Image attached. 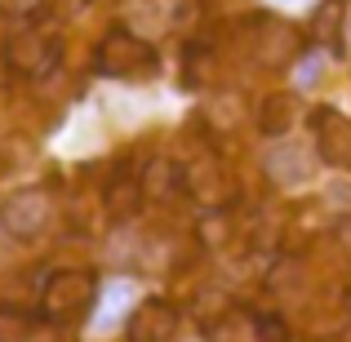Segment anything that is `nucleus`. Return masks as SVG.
<instances>
[{
    "label": "nucleus",
    "instance_id": "nucleus-1",
    "mask_svg": "<svg viewBox=\"0 0 351 342\" xmlns=\"http://www.w3.org/2000/svg\"><path fill=\"white\" fill-rule=\"evenodd\" d=\"M94 276L89 271H76V267H62V271H53L49 280H45L40 289V311L45 320H53V325H71V320H80L89 307H94Z\"/></svg>",
    "mask_w": 351,
    "mask_h": 342
},
{
    "label": "nucleus",
    "instance_id": "nucleus-2",
    "mask_svg": "<svg viewBox=\"0 0 351 342\" xmlns=\"http://www.w3.org/2000/svg\"><path fill=\"white\" fill-rule=\"evenodd\" d=\"M53 223V200L49 191L40 187H23V191H9L0 200V227L9 231L14 240H40Z\"/></svg>",
    "mask_w": 351,
    "mask_h": 342
},
{
    "label": "nucleus",
    "instance_id": "nucleus-3",
    "mask_svg": "<svg viewBox=\"0 0 351 342\" xmlns=\"http://www.w3.org/2000/svg\"><path fill=\"white\" fill-rule=\"evenodd\" d=\"M98 67L107 76H147L156 67V49L129 32H112L103 40V49H98Z\"/></svg>",
    "mask_w": 351,
    "mask_h": 342
},
{
    "label": "nucleus",
    "instance_id": "nucleus-4",
    "mask_svg": "<svg viewBox=\"0 0 351 342\" xmlns=\"http://www.w3.org/2000/svg\"><path fill=\"white\" fill-rule=\"evenodd\" d=\"M187 191L200 200V205L218 209V205H232L236 200V178L214 160V156H205V160L187 164Z\"/></svg>",
    "mask_w": 351,
    "mask_h": 342
},
{
    "label": "nucleus",
    "instance_id": "nucleus-5",
    "mask_svg": "<svg viewBox=\"0 0 351 342\" xmlns=\"http://www.w3.org/2000/svg\"><path fill=\"white\" fill-rule=\"evenodd\" d=\"M173 334H178V311L165 298H147L129 316V342H173Z\"/></svg>",
    "mask_w": 351,
    "mask_h": 342
},
{
    "label": "nucleus",
    "instance_id": "nucleus-6",
    "mask_svg": "<svg viewBox=\"0 0 351 342\" xmlns=\"http://www.w3.org/2000/svg\"><path fill=\"white\" fill-rule=\"evenodd\" d=\"M5 62L14 71H23V76H40V71H49L53 62H58V40H49V36H18V40L5 45Z\"/></svg>",
    "mask_w": 351,
    "mask_h": 342
},
{
    "label": "nucleus",
    "instance_id": "nucleus-7",
    "mask_svg": "<svg viewBox=\"0 0 351 342\" xmlns=\"http://www.w3.org/2000/svg\"><path fill=\"white\" fill-rule=\"evenodd\" d=\"M316 138H320V156L334 169H351V120L334 107L316 112Z\"/></svg>",
    "mask_w": 351,
    "mask_h": 342
},
{
    "label": "nucleus",
    "instance_id": "nucleus-8",
    "mask_svg": "<svg viewBox=\"0 0 351 342\" xmlns=\"http://www.w3.org/2000/svg\"><path fill=\"white\" fill-rule=\"evenodd\" d=\"M138 205H143V187L129 178H120L107 187V214L116 218V223H129V218L138 214Z\"/></svg>",
    "mask_w": 351,
    "mask_h": 342
},
{
    "label": "nucleus",
    "instance_id": "nucleus-9",
    "mask_svg": "<svg viewBox=\"0 0 351 342\" xmlns=\"http://www.w3.org/2000/svg\"><path fill=\"white\" fill-rule=\"evenodd\" d=\"M293 98L289 94H271L263 103V112H258V129L263 134H289V125H293Z\"/></svg>",
    "mask_w": 351,
    "mask_h": 342
},
{
    "label": "nucleus",
    "instance_id": "nucleus-10",
    "mask_svg": "<svg viewBox=\"0 0 351 342\" xmlns=\"http://www.w3.org/2000/svg\"><path fill=\"white\" fill-rule=\"evenodd\" d=\"M271 173H276L280 182H302V178L311 173V164L302 160L293 147H285V151H276V156H271Z\"/></svg>",
    "mask_w": 351,
    "mask_h": 342
},
{
    "label": "nucleus",
    "instance_id": "nucleus-11",
    "mask_svg": "<svg viewBox=\"0 0 351 342\" xmlns=\"http://www.w3.org/2000/svg\"><path fill=\"white\" fill-rule=\"evenodd\" d=\"M62 342H71V338H62Z\"/></svg>",
    "mask_w": 351,
    "mask_h": 342
}]
</instances>
